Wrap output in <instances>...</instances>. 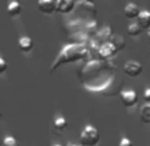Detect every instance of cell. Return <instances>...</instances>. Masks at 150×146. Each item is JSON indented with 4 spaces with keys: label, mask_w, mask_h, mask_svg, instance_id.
<instances>
[{
    "label": "cell",
    "mask_w": 150,
    "mask_h": 146,
    "mask_svg": "<svg viewBox=\"0 0 150 146\" xmlns=\"http://www.w3.org/2000/svg\"><path fill=\"white\" fill-rule=\"evenodd\" d=\"M85 55H86V49H85L82 45H79V44L67 45V47L61 51V53L59 55L56 61L52 64V68H51V70H49V73H52L54 69H57V68L62 64L77 61V60L82 59V57H85Z\"/></svg>",
    "instance_id": "cell-1"
},
{
    "label": "cell",
    "mask_w": 150,
    "mask_h": 146,
    "mask_svg": "<svg viewBox=\"0 0 150 146\" xmlns=\"http://www.w3.org/2000/svg\"><path fill=\"white\" fill-rule=\"evenodd\" d=\"M138 20V24L142 27V29H149L150 28V11L145 9V11H141L137 17Z\"/></svg>",
    "instance_id": "cell-10"
},
{
    "label": "cell",
    "mask_w": 150,
    "mask_h": 146,
    "mask_svg": "<svg viewBox=\"0 0 150 146\" xmlns=\"http://www.w3.org/2000/svg\"><path fill=\"white\" fill-rule=\"evenodd\" d=\"M68 146H81V145H74V143H69Z\"/></svg>",
    "instance_id": "cell-21"
},
{
    "label": "cell",
    "mask_w": 150,
    "mask_h": 146,
    "mask_svg": "<svg viewBox=\"0 0 150 146\" xmlns=\"http://www.w3.org/2000/svg\"><path fill=\"white\" fill-rule=\"evenodd\" d=\"M37 8L44 15H52L57 11L56 0H37Z\"/></svg>",
    "instance_id": "cell-6"
},
{
    "label": "cell",
    "mask_w": 150,
    "mask_h": 146,
    "mask_svg": "<svg viewBox=\"0 0 150 146\" xmlns=\"http://www.w3.org/2000/svg\"><path fill=\"white\" fill-rule=\"evenodd\" d=\"M97 36H98V39H101L104 43H106L108 40H110V37L113 36V35H112V29L109 28V27H105V28H102L101 31L97 33Z\"/></svg>",
    "instance_id": "cell-16"
},
{
    "label": "cell",
    "mask_w": 150,
    "mask_h": 146,
    "mask_svg": "<svg viewBox=\"0 0 150 146\" xmlns=\"http://www.w3.org/2000/svg\"><path fill=\"white\" fill-rule=\"evenodd\" d=\"M109 41H110L112 44L116 47L117 51H121V49H124L125 44H126V43H125V39L122 36H120V35H113V36L110 37V40H109Z\"/></svg>",
    "instance_id": "cell-14"
},
{
    "label": "cell",
    "mask_w": 150,
    "mask_h": 146,
    "mask_svg": "<svg viewBox=\"0 0 150 146\" xmlns=\"http://www.w3.org/2000/svg\"><path fill=\"white\" fill-rule=\"evenodd\" d=\"M7 67H8V65H7V61L1 56H0V73H4V72H6Z\"/></svg>",
    "instance_id": "cell-19"
},
{
    "label": "cell",
    "mask_w": 150,
    "mask_h": 146,
    "mask_svg": "<svg viewBox=\"0 0 150 146\" xmlns=\"http://www.w3.org/2000/svg\"><path fill=\"white\" fill-rule=\"evenodd\" d=\"M0 146H3V140L0 138Z\"/></svg>",
    "instance_id": "cell-23"
},
{
    "label": "cell",
    "mask_w": 150,
    "mask_h": 146,
    "mask_svg": "<svg viewBox=\"0 0 150 146\" xmlns=\"http://www.w3.org/2000/svg\"><path fill=\"white\" fill-rule=\"evenodd\" d=\"M7 12H8V15L11 17L19 16L20 12H21V6H20V3L16 1V0H12L11 3L8 4V7H7Z\"/></svg>",
    "instance_id": "cell-12"
},
{
    "label": "cell",
    "mask_w": 150,
    "mask_h": 146,
    "mask_svg": "<svg viewBox=\"0 0 150 146\" xmlns=\"http://www.w3.org/2000/svg\"><path fill=\"white\" fill-rule=\"evenodd\" d=\"M142 70H144L142 64L136 60H129L124 64V72L130 77H138L142 73Z\"/></svg>",
    "instance_id": "cell-3"
},
{
    "label": "cell",
    "mask_w": 150,
    "mask_h": 146,
    "mask_svg": "<svg viewBox=\"0 0 150 146\" xmlns=\"http://www.w3.org/2000/svg\"><path fill=\"white\" fill-rule=\"evenodd\" d=\"M125 16L127 17V19H137L139 15V12H141V9L138 8V6L134 3H127L126 6H125Z\"/></svg>",
    "instance_id": "cell-8"
},
{
    "label": "cell",
    "mask_w": 150,
    "mask_h": 146,
    "mask_svg": "<svg viewBox=\"0 0 150 146\" xmlns=\"http://www.w3.org/2000/svg\"><path fill=\"white\" fill-rule=\"evenodd\" d=\"M120 99H121L122 104L125 105L126 108H130L134 106L138 101V96H137V92L133 89H126V90H122L120 93Z\"/></svg>",
    "instance_id": "cell-4"
},
{
    "label": "cell",
    "mask_w": 150,
    "mask_h": 146,
    "mask_svg": "<svg viewBox=\"0 0 150 146\" xmlns=\"http://www.w3.org/2000/svg\"><path fill=\"white\" fill-rule=\"evenodd\" d=\"M56 7L57 11L61 13H69L74 8V1L73 0H56Z\"/></svg>",
    "instance_id": "cell-7"
},
{
    "label": "cell",
    "mask_w": 150,
    "mask_h": 146,
    "mask_svg": "<svg viewBox=\"0 0 150 146\" xmlns=\"http://www.w3.org/2000/svg\"><path fill=\"white\" fill-rule=\"evenodd\" d=\"M139 118L144 124H150V102H146L139 109Z\"/></svg>",
    "instance_id": "cell-13"
},
{
    "label": "cell",
    "mask_w": 150,
    "mask_h": 146,
    "mask_svg": "<svg viewBox=\"0 0 150 146\" xmlns=\"http://www.w3.org/2000/svg\"><path fill=\"white\" fill-rule=\"evenodd\" d=\"M80 141L82 146H96L100 141V132L93 125H85L80 134Z\"/></svg>",
    "instance_id": "cell-2"
},
{
    "label": "cell",
    "mask_w": 150,
    "mask_h": 146,
    "mask_svg": "<svg viewBox=\"0 0 150 146\" xmlns=\"http://www.w3.org/2000/svg\"><path fill=\"white\" fill-rule=\"evenodd\" d=\"M147 37H149V43H150V31H149V33H147Z\"/></svg>",
    "instance_id": "cell-24"
},
{
    "label": "cell",
    "mask_w": 150,
    "mask_h": 146,
    "mask_svg": "<svg viewBox=\"0 0 150 146\" xmlns=\"http://www.w3.org/2000/svg\"><path fill=\"white\" fill-rule=\"evenodd\" d=\"M53 146H62V145H60V143H56V145H53Z\"/></svg>",
    "instance_id": "cell-25"
},
{
    "label": "cell",
    "mask_w": 150,
    "mask_h": 146,
    "mask_svg": "<svg viewBox=\"0 0 150 146\" xmlns=\"http://www.w3.org/2000/svg\"><path fill=\"white\" fill-rule=\"evenodd\" d=\"M142 27L139 26L138 23H132V24H129L127 26V33H129V36L132 37H136V36H139V35L142 33Z\"/></svg>",
    "instance_id": "cell-15"
},
{
    "label": "cell",
    "mask_w": 150,
    "mask_h": 146,
    "mask_svg": "<svg viewBox=\"0 0 150 146\" xmlns=\"http://www.w3.org/2000/svg\"><path fill=\"white\" fill-rule=\"evenodd\" d=\"M118 146H133V142L130 141V138H127V137H122L121 141H120Z\"/></svg>",
    "instance_id": "cell-18"
},
{
    "label": "cell",
    "mask_w": 150,
    "mask_h": 146,
    "mask_svg": "<svg viewBox=\"0 0 150 146\" xmlns=\"http://www.w3.org/2000/svg\"><path fill=\"white\" fill-rule=\"evenodd\" d=\"M85 1H88V3H93L94 0H85Z\"/></svg>",
    "instance_id": "cell-22"
},
{
    "label": "cell",
    "mask_w": 150,
    "mask_h": 146,
    "mask_svg": "<svg viewBox=\"0 0 150 146\" xmlns=\"http://www.w3.org/2000/svg\"><path fill=\"white\" fill-rule=\"evenodd\" d=\"M144 100L146 102H150V88H147V89L144 92Z\"/></svg>",
    "instance_id": "cell-20"
},
{
    "label": "cell",
    "mask_w": 150,
    "mask_h": 146,
    "mask_svg": "<svg viewBox=\"0 0 150 146\" xmlns=\"http://www.w3.org/2000/svg\"><path fill=\"white\" fill-rule=\"evenodd\" d=\"M53 126L57 130V133H64L68 129V121L64 116H57L53 120Z\"/></svg>",
    "instance_id": "cell-9"
},
{
    "label": "cell",
    "mask_w": 150,
    "mask_h": 146,
    "mask_svg": "<svg viewBox=\"0 0 150 146\" xmlns=\"http://www.w3.org/2000/svg\"><path fill=\"white\" fill-rule=\"evenodd\" d=\"M117 49L110 41H106L98 48V55L102 60H110L116 56Z\"/></svg>",
    "instance_id": "cell-5"
},
{
    "label": "cell",
    "mask_w": 150,
    "mask_h": 146,
    "mask_svg": "<svg viewBox=\"0 0 150 146\" xmlns=\"http://www.w3.org/2000/svg\"><path fill=\"white\" fill-rule=\"evenodd\" d=\"M3 146H20L17 140L12 135H7L6 138L3 140Z\"/></svg>",
    "instance_id": "cell-17"
},
{
    "label": "cell",
    "mask_w": 150,
    "mask_h": 146,
    "mask_svg": "<svg viewBox=\"0 0 150 146\" xmlns=\"http://www.w3.org/2000/svg\"><path fill=\"white\" fill-rule=\"evenodd\" d=\"M19 48L21 52H25V53H28V52L32 51V48H33V41H32L31 37L28 36H23L19 39Z\"/></svg>",
    "instance_id": "cell-11"
}]
</instances>
